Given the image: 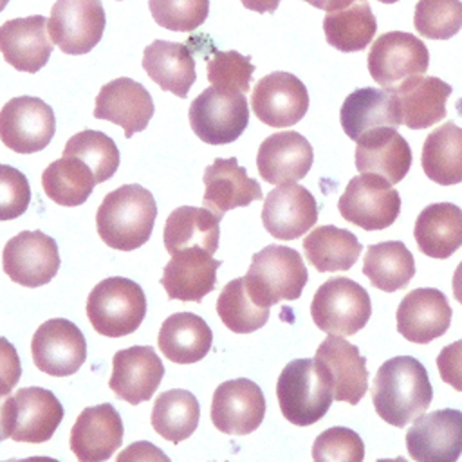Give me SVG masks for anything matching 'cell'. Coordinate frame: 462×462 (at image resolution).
<instances>
[{"instance_id": "cell-1", "label": "cell", "mask_w": 462, "mask_h": 462, "mask_svg": "<svg viewBox=\"0 0 462 462\" xmlns=\"http://www.w3.org/2000/svg\"><path fill=\"white\" fill-rule=\"evenodd\" d=\"M433 399L428 372L411 356H397L384 361L372 386V402L377 415L395 426L404 428L420 417Z\"/></svg>"}, {"instance_id": "cell-41", "label": "cell", "mask_w": 462, "mask_h": 462, "mask_svg": "<svg viewBox=\"0 0 462 462\" xmlns=\"http://www.w3.org/2000/svg\"><path fill=\"white\" fill-rule=\"evenodd\" d=\"M217 314L222 323L236 334L254 332L269 319V309L258 305L251 298L244 276L224 285L217 298Z\"/></svg>"}, {"instance_id": "cell-50", "label": "cell", "mask_w": 462, "mask_h": 462, "mask_svg": "<svg viewBox=\"0 0 462 462\" xmlns=\"http://www.w3.org/2000/svg\"><path fill=\"white\" fill-rule=\"evenodd\" d=\"M116 462H171L166 453L148 440H137L123 448Z\"/></svg>"}, {"instance_id": "cell-21", "label": "cell", "mask_w": 462, "mask_h": 462, "mask_svg": "<svg viewBox=\"0 0 462 462\" xmlns=\"http://www.w3.org/2000/svg\"><path fill=\"white\" fill-rule=\"evenodd\" d=\"M318 202L300 184L278 186L267 193L262 208V224L278 240H294L318 222Z\"/></svg>"}, {"instance_id": "cell-46", "label": "cell", "mask_w": 462, "mask_h": 462, "mask_svg": "<svg viewBox=\"0 0 462 462\" xmlns=\"http://www.w3.org/2000/svg\"><path fill=\"white\" fill-rule=\"evenodd\" d=\"M365 444L361 437L345 426L321 431L312 444L314 462H363Z\"/></svg>"}, {"instance_id": "cell-32", "label": "cell", "mask_w": 462, "mask_h": 462, "mask_svg": "<svg viewBox=\"0 0 462 462\" xmlns=\"http://www.w3.org/2000/svg\"><path fill=\"white\" fill-rule=\"evenodd\" d=\"M339 121L352 141L379 126L397 128L402 125L393 96L384 88L374 87H361L350 92L341 105Z\"/></svg>"}, {"instance_id": "cell-15", "label": "cell", "mask_w": 462, "mask_h": 462, "mask_svg": "<svg viewBox=\"0 0 462 462\" xmlns=\"http://www.w3.org/2000/svg\"><path fill=\"white\" fill-rule=\"evenodd\" d=\"M406 448L415 462H457L462 455V411L422 413L406 431Z\"/></svg>"}, {"instance_id": "cell-55", "label": "cell", "mask_w": 462, "mask_h": 462, "mask_svg": "<svg viewBox=\"0 0 462 462\" xmlns=\"http://www.w3.org/2000/svg\"><path fill=\"white\" fill-rule=\"evenodd\" d=\"M9 462H60L56 458H51V457H27V458H11Z\"/></svg>"}, {"instance_id": "cell-47", "label": "cell", "mask_w": 462, "mask_h": 462, "mask_svg": "<svg viewBox=\"0 0 462 462\" xmlns=\"http://www.w3.org/2000/svg\"><path fill=\"white\" fill-rule=\"evenodd\" d=\"M29 202L31 186L27 177L9 164H0V220L22 217Z\"/></svg>"}, {"instance_id": "cell-4", "label": "cell", "mask_w": 462, "mask_h": 462, "mask_svg": "<svg viewBox=\"0 0 462 462\" xmlns=\"http://www.w3.org/2000/svg\"><path fill=\"white\" fill-rule=\"evenodd\" d=\"M282 415L296 426H310L325 417L332 404V386L314 359L289 361L276 383Z\"/></svg>"}, {"instance_id": "cell-28", "label": "cell", "mask_w": 462, "mask_h": 462, "mask_svg": "<svg viewBox=\"0 0 462 462\" xmlns=\"http://www.w3.org/2000/svg\"><path fill=\"white\" fill-rule=\"evenodd\" d=\"M204 208L217 215H224L235 208H245L253 200L262 199V188L258 180L251 179L244 166L235 157L215 159L204 170Z\"/></svg>"}, {"instance_id": "cell-8", "label": "cell", "mask_w": 462, "mask_h": 462, "mask_svg": "<svg viewBox=\"0 0 462 462\" xmlns=\"http://www.w3.org/2000/svg\"><path fill=\"white\" fill-rule=\"evenodd\" d=\"M341 217L365 231L390 227L401 211V197L388 180L374 173H361L348 180L339 197Z\"/></svg>"}, {"instance_id": "cell-25", "label": "cell", "mask_w": 462, "mask_h": 462, "mask_svg": "<svg viewBox=\"0 0 462 462\" xmlns=\"http://www.w3.org/2000/svg\"><path fill=\"white\" fill-rule=\"evenodd\" d=\"M451 90V85L440 78L422 74L404 79L388 92L395 99L401 123L411 130H422L446 117V101Z\"/></svg>"}, {"instance_id": "cell-26", "label": "cell", "mask_w": 462, "mask_h": 462, "mask_svg": "<svg viewBox=\"0 0 462 462\" xmlns=\"http://www.w3.org/2000/svg\"><path fill=\"white\" fill-rule=\"evenodd\" d=\"M63 419V406L51 390L27 386L13 395V430L16 442H47Z\"/></svg>"}, {"instance_id": "cell-12", "label": "cell", "mask_w": 462, "mask_h": 462, "mask_svg": "<svg viewBox=\"0 0 462 462\" xmlns=\"http://www.w3.org/2000/svg\"><path fill=\"white\" fill-rule=\"evenodd\" d=\"M2 267L14 283L45 285L60 269L58 244L42 231H20L4 245Z\"/></svg>"}, {"instance_id": "cell-52", "label": "cell", "mask_w": 462, "mask_h": 462, "mask_svg": "<svg viewBox=\"0 0 462 462\" xmlns=\"http://www.w3.org/2000/svg\"><path fill=\"white\" fill-rule=\"evenodd\" d=\"M245 9L256 13H274L280 5V0H240Z\"/></svg>"}, {"instance_id": "cell-35", "label": "cell", "mask_w": 462, "mask_h": 462, "mask_svg": "<svg viewBox=\"0 0 462 462\" xmlns=\"http://www.w3.org/2000/svg\"><path fill=\"white\" fill-rule=\"evenodd\" d=\"M420 166L426 177L440 186L462 182V128L448 121L428 134Z\"/></svg>"}, {"instance_id": "cell-9", "label": "cell", "mask_w": 462, "mask_h": 462, "mask_svg": "<svg viewBox=\"0 0 462 462\" xmlns=\"http://www.w3.org/2000/svg\"><path fill=\"white\" fill-rule=\"evenodd\" d=\"M366 65L374 81L392 90L408 78L422 76L430 65V52L415 34L388 31L372 43Z\"/></svg>"}, {"instance_id": "cell-16", "label": "cell", "mask_w": 462, "mask_h": 462, "mask_svg": "<svg viewBox=\"0 0 462 462\" xmlns=\"http://www.w3.org/2000/svg\"><path fill=\"white\" fill-rule=\"evenodd\" d=\"M265 397L256 383L245 377L217 386L211 399V422L227 435L253 433L263 420Z\"/></svg>"}, {"instance_id": "cell-33", "label": "cell", "mask_w": 462, "mask_h": 462, "mask_svg": "<svg viewBox=\"0 0 462 462\" xmlns=\"http://www.w3.org/2000/svg\"><path fill=\"white\" fill-rule=\"evenodd\" d=\"M413 236L426 256L449 258L462 247V209L451 202L426 206L415 220Z\"/></svg>"}, {"instance_id": "cell-20", "label": "cell", "mask_w": 462, "mask_h": 462, "mask_svg": "<svg viewBox=\"0 0 462 462\" xmlns=\"http://www.w3.org/2000/svg\"><path fill=\"white\" fill-rule=\"evenodd\" d=\"M314 162L310 143L294 130H282L262 141L256 153L260 177L276 186L296 184Z\"/></svg>"}, {"instance_id": "cell-48", "label": "cell", "mask_w": 462, "mask_h": 462, "mask_svg": "<svg viewBox=\"0 0 462 462\" xmlns=\"http://www.w3.org/2000/svg\"><path fill=\"white\" fill-rule=\"evenodd\" d=\"M437 370L444 383L462 392V339L444 346L439 352Z\"/></svg>"}, {"instance_id": "cell-34", "label": "cell", "mask_w": 462, "mask_h": 462, "mask_svg": "<svg viewBox=\"0 0 462 462\" xmlns=\"http://www.w3.org/2000/svg\"><path fill=\"white\" fill-rule=\"evenodd\" d=\"M213 332L209 325L193 312L168 316L159 330L157 345L168 361L191 365L204 359L211 348Z\"/></svg>"}, {"instance_id": "cell-30", "label": "cell", "mask_w": 462, "mask_h": 462, "mask_svg": "<svg viewBox=\"0 0 462 462\" xmlns=\"http://www.w3.org/2000/svg\"><path fill=\"white\" fill-rule=\"evenodd\" d=\"M222 217L208 208L180 206L173 209L164 224L162 240L173 256L184 249H202L213 254L218 249Z\"/></svg>"}, {"instance_id": "cell-22", "label": "cell", "mask_w": 462, "mask_h": 462, "mask_svg": "<svg viewBox=\"0 0 462 462\" xmlns=\"http://www.w3.org/2000/svg\"><path fill=\"white\" fill-rule=\"evenodd\" d=\"M314 361L327 374L336 401L357 404L368 390L366 359L359 348L339 336H328L316 350Z\"/></svg>"}, {"instance_id": "cell-10", "label": "cell", "mask_w": 462, "mask_h": 462, "mask_svg": "<svg viewBox=\"0 0 462 462\" xmlns=\"http://www.w3.org/2000/svg\"><path fill=\"white\" fill-rule=\"evenodd\" d=\"M106 16L101 0H56L47 20L52 43L65 54H87L103 38Z\"/></svg>"}, {"instance_id": "cell-14", "label": "cell", "mask_w": 462, "mask_h": 462, "mask_svg": "<svg viewBox=\"0 0 462 462\" xmlns=\"http://www.w3.org/2000/svg\"><path fill=\"white\" fill-rule=\"evenodd\" d=\"M253 114L273 128H287L309 110V92L300 78L276 70L260 78L251 94Z\"/></svg>"}, {"instance_id": "cell-59", "label": "cell", "mask_w": 462, "mask_h": 462, "mask_svg": "<svg viewBox=\"0 0 462 462\" xmlns=\"http://www.w3.org/2000/svg\"><path fill=\"white\" fill-rule=\"evenodd\" d=\"M4 462H9V460H4Z\"/></svg>"}, {"instance_id": "cell-51", "label": "cell", "mask_w": 462, "mask_h": 462, "mask_svg": "<svg viewBox=\"0 0 462 462\" xmlns=\"http://www.w3.org/2000/svg\"><path fill=\"white\" fill-rule=\"evenodd\" d=\"M13 430V395L11 390L0 384V442L11 439Z\"/></svg>"}, {"instance_id": "cell-43", "label": "cell", "mask_w": 462, "mask_h": 462, "mask_svg": "<svg viewBox=\"0 0 462 462\" xmlns=\"http://www.w3.org/2000/svg\"><path fill=\"white\" fill-rule=\"evenodd\" d=\"M413 25L420 36L430 40H448L462 29L460 0H419Z\"/></svg>"}, {"instance_id": "cell-31", "label": "cell", "mask_w": 462, "mask_h": 462, "mask_svg": "<svg viewBox=\"0 0 462 462\" xmlns=\"http://www.w3.org/2000/svg\"><path fill=\"white\" fill-rule=\"evenodd\" d=\"M143 69L153 83L177 97H186L197 79L195 58L180 42L153 40L144 47Z\"/></svg>"}, {"instance_id": "cell-3", "label": "cell", "mask_w": 462, "mask_h": 462, "mask_svg": "<svg viewBox=\"0 0 462 462\" xmlns=\"http://www.w3.org/2000/svg\"><path fill=\"white\" fill-rule=\"evenodd\" d=\"M307 280L301 254L287 245H265L254 253L244 276L251 298L267 309L282 300H298Z\"/></svg>"}, {"instance_id": "cell-27", "label": "cell", "mask_w": 462, "mask_h": 462, "mask_svg": "<svg viewBox=\"0 0 462 462\" xmlns=\"http://www.w3.org/2000/svg\"><path fill=\"white\" fill-rule=\"evenodd\" d=\"M47 34L45 16L7 20L0 25V52L16 70L38 72L47 65L52 52V42Z\"/></svg>"}, {"instance_id": "cell-5", "label": "cell", "mask_w": 462, "mask_h": 462, "mask_svg": "<svg viewBox=\"0 0 462 462\" xmlns=\"http://www.w3.org/2000/svg\"><path fill=\"white\" fill-rule=\"evenodd\" d=\"M144 316V291L130 278H105L87 298V318L101 336L121 337L132 334L139 328Z\"/></svg>"}, {"instance_id": "cell-58", "label": "cell", "mask_w": 462, "mask_h": 462, "mask_svg": "<svg viewBox=\"0 0 462 462\" xmlns=\"http://www.w3.org/2000/svg\"><path fill=\"white\" fill-rule=\"evenodd\" d=\"M377 2H381V4H395L399 0H377Z\"/></svg>"}, {"instance_id": "cell-57", "label": "cell", "mask_w": 462, "mask_h": 462, "mask_svg": "<svg viewBox=\"0 0 462 462\" xmlns=\"http://www.w3.org/2000/svg\"><path fill=\"white\" fill-rule=\"evenodd\" d=\"M7 2H9V0H0V13H2V11H4V9H5V5H7Z\"/></svg>"}, {"instance_id": "cell-40", "label": "cell", "mask_w": 462, "mask_h": 462, "mask_svg": "<svg viewBox=\"0 0 462 462\" xmlns=\"http://www.w3.org/2000/svg\"><path fill=\"white\" fill-rule=\"evenodd\" d=\"M96 184L92 170L76 157H61L51 162L42 173L45 195L65 208L87 202Z\"/></svg>"}, {"instance_id": "cell-39", "label": "cell", "mask_w": 462, "mask_h": 462, "mask_svg": "<svg viewBox=\"0 0 462 462\" xmlns=\"http://www.w3.org/2000/svg\"><path fill=\"white\" fill-rule=\"evenodd\" d=\"M152 426L166 440L179 444L189 439L200 419L197 397L188 390H166L157 395L152 408Z\"/></svg>"}, {"instance_id": "cell-36", "label": "cell", "mask_w": 462, "mask_h": 462, "mask_svg": "<svg viewBox=\"0 0 462 462\" xmlns=\"http://www.w3.org/2000/svg\"><path fill=\"white\" fill-rule=\"evenodd\" d=\"M363 245L348 229L318 226L303 238V251L310 265L319 273H336L354 267Z\"/></svg>"}, {"instance_id": "cell-29", "label": "cell", "mask_w": 462, "mask_h": 462, "mask_svg": "<svg viewBox=\"0 0 462 462\" xmlns=\"http://www.w3.org/2000/svg\"><path fill=\"white\" fill-rule=\"evenodd\" d=\"M220 263L202 249H184L164 265L161 285L170 300L200 303L215 289Z\"/></svg>"}, {"instance_id": "cell-42", "label": "cell", "mask_w": 462, "mask_h": 462, "mask_svg": "<svg viewBox=\"0 0 462 462\" xmlns=\"http://www.w3.org/2000/svg\"><path fill=\"white\" fill-rule=\"evenodd\" d=\"M63 157H76L83 161L92 170L97 184L112 179L119 168V150L112 137L88 128L74 134L67 141Z\"/></svg>"}, {"instance_id": "cell-54", "label": "cell", "mask_w": 462, "mask_h": 462, "mask_svg": "<svg viewBox=\"0 0 462 462\" xmlns=\"http://www.w3.org/2000/svg\"><path fill=\"white\" fill-rule=\"evenodd\" d=\"M451 287H453V296H455V300L460 301V305H462V262L457 265V269H455V273H453Z\"/></svg>"}, {"instance_id": "cell-6", "label": "cell", "mask_w": 462, "mask_h": 462, "mask_svg": "<svg viewBox=\"0 0 462 462\" xmlns=\"http://www.w3.org/2000/svg\"><path fill=\"white\" fill-rule=\"evenodd\" d=\"M310 316L316 327L328 336H354L368 323L372 300L357 282L346 276H334L314 292Z\"/></svg>"}, {"instance_id": "cell-2", "label": "cell", "mask_w": 462, "mask_h": 462, "mask_svg": "<svg viewBox=\"0 0 462 462\" xmlns=\"http://www.w3.org/2000/svg\"><path fill=\"white\" fill-rule=\"evenodd\" d=\"M155 217L153 195L141 184H125L103 199L96 213V227L108 247L134 251L150 240Z\"/></svg>"}, {"instance_id": "cell-37", "label": "cell", "mask_w": 462, "mask_h": 462, "mask_svg": "<svg viewBox=\"0 0 462 462\" xmlns=\"http://www.w3.org/2000/svg\"><path fill=\"white\" fill-rule=\"evenodd\" d=\"M363 274L375 289L395 292L406 287L415 274V260L399 240L368 245L363 260Z\"/></svg>"}, {"instance_id": "cell-18", "label": "cell", "mask_w": 462, "mask_h": 462, "mask_svg": "<svg viewBox=\"0 0 462 462\" xmlns=\"http://www.w3.org/2000/svg\"><path fill=\"white\" fill-rule=\"evenodd\" d=\"M155 112L150 92L132 78H116L96 96L94 117L110 121L125 130V137L143 132Z\"/></svg>"}, {"instance_id": "cell-19", "label": "cell", "mask_w": 462, "mask_h": 462, "mask_svg": "<svg viewBox=\"0 0 462 462\" xmlns=\"http://www.w3.org/2000/svg\"><path fill=\"white\" fill-rule=\"evenodd\" d=\"M453 310L446 294L433 287H420L408 292L397 307V332L419 345L444 336L451 325Z\"/></svg>"}, {"instance_id": "cell-56", "label": "cell", "mask_w": 462, "mask_h": 462, "mask_svg": "<svg viewBox=\"0 0 462 462\" xmlns=\"http://www.w3.org/2000/svg\"><path fill=\"white\" fill-rule=\"evenodd\" d=\"M375 462H408L404 457H395V458H379Z\"/></svg>"}, {"instance_id": "cell-11", "label": "cell", "mask_w": 462, "mask_h": 462, "mask_svg": "<svg viewBox=\"0 0 462 462\" xmlns=\"http://www.w3.org/2000/svg\"><path fill=\"white\" fill-rule=\"evenodd\" d=\"M54 132V112L40 97L18 96L0 110V141L16 153L42 152L49 146Z\"/></svg>"}, {"instance_id": "cell-17", "label": "cell", "mask_w": 462, "mask_h": 462, "mask_svg": "<svg viewBox=\"0 0 462 462\" xmlns=\"http://www.w3.org/2000/svg\"><path fill=\"white\" fill-rule=\"evenodd\" d=\"M125 426L119 411L108 404L85 408L70 430V449L79 462H105L123 444Z\"/></svg>"}, {"instance_id": "cell-7", "label": "cell", "mask_w": 462, "mask_h": 462, "mask_svg": "<svg viewBox=\"0 0 462 462\" xmlns=\"http://www.w3.org/2000/svg\"><path fill=\"white\" fill-rule=\"evenodd\" d=\"M188 119L200 141L213 146L231 144L249 123L245 94L208 87L191 101Z\"/></svg>"}, {"instance_id": "cell-38", "label": "cell", "mask_w": 462, "mask_h": 462, "mask_svg": "<svg viewBox=\"0 0 462 462\" xmlns=\"http://www.w3.org/2000/svg\"><path fill=\"white\" fill-rule=\"evenodd\" d=\"M377 31V20L366 0L330 11L323 18V32L327 43L341 52H357L372 43Z\"/></svg>"}, {"instance_id": "cell-24", "label": "cell", "mask_w": 462, "mask_h": 462, "mask_svg": "<svg viewBox=\"0 0 462 462\" xmlns=\"http://www.w3.org/2000/svg\"><path fill=\"white\" fill-rule=\"evenodd\" d=\"M356 143V168L361 173H374L390 184H397L410 171L411 148L395 128H374Z\"/></svg>"}, {"instance_id": "cell-23", "label": "cell", "mask_w": 462, "mask_h": 462, "mask_svg": "<svg viewBox=\"0 0 462 462\" xmlns=\"http://www.w3.org/2000/svg\"><path fill=\"white\" fill-rule=\"evenodd\" d=\"M164 375V366L152 346H128L112 357L110 390L128 404L150 401Z\"/></svg>"}, {"instance_id": "cell-53", "label": "cell", "mask_w": 462, "mask_h": 462, "mask_svg": "<svg viewBox=\"0 0 462 462\" xmlns=\"http://www.w3.org/2000/svg\"><path fill=\"white\" fill-rule=\"evenodd\" d=\"M303 2L310 4L312 7H318V9H323V11L330 13V11L345 9V7L352 5V4L357 2V0H303Z\"/></svg>"}, {"instance_id": "cell-13", "label": "cell", "mask_w": 462, "mask_h": 462, "mask_svg": "<svg viewBox=\"0 0 462 462\" xmlns=\"http://www.w3.org/2000/svg\"><path fill=\"white\" fill-rule=\"evenodd\" d=\"M31 354L36 368L54 377H67L79 370L87 359L83 332L65 318L43 321L31 341Z\"/></svg>"}, {"instance_id": "cell-49", "label": "cell", "mask_w": 462, "mask_h": 462, "mask_svg": "<svg viewBox=\"0 0 462 462\" xmlns=\"http://www.w3.org/2000/svg\"><path fill=\"white\" fill-rule=\"evenodd\" d=\"M22 375V365L16 348L5 337H0V384L13 390Z\"/></svg>"}, {"instance_id": "cell-44", "label": "cell", "mask_w": 462, "mask_h": 462, "mask_svg": "<svg viewBox=\"0 0 462 462\" xmlns=\"http://www.w3.org/2000/svg\"><path fill=\"white\" fill-rule=\"evenodd\" d=\"M206 70L213 87L245 94L251 87L254 65L251 63L249 56L236 51H213L211 58L206 61Z\"/></svg>"}, {"instance_id": "cell-45", "label": "cell", "mask_w": 462, "mask_h": 462, "mask_svg": "<svg viewBox=\"0 0 462 462\" xmlns=\"http://www.w3.org/2000/svg\"><path fill=\"white\" fill-rule=\"evenodd\" d=\"M148 7L157 25L177 32L199 29L209 14V0H148Z\"/></svg>"}]
</instances>
